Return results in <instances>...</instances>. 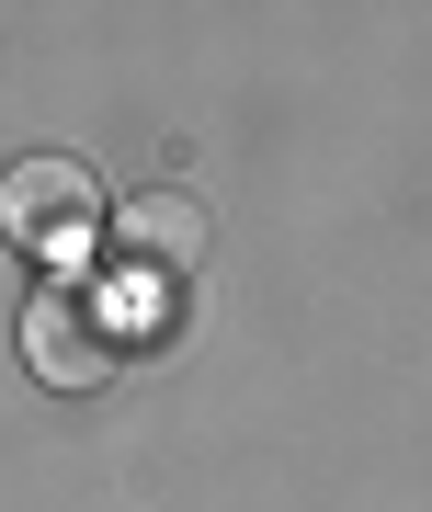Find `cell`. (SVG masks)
I'll list each match as a JSON object with an SVG mask.
<instances>
[{
  "mask_svg": "<svg viewBox=\"0 0 432 512\" xmlns=\"http://www.w3.org/2000/svg\"><path fill=\"white\" fill-rule=\"evenodd\" d=\"M114 353H126L114 285H46L35 308H23V365H35V387H103Z\"/></svg>",
  "mask_w": 432,
  "mask_h": 512,
  "instance_id": "cell-1",
  "label": "cell"
},
{
  "mask_svg": "<svg viewBox=\"0 0 432 512\" xmlns=\"http://www.w3.org/2000/svg\"><path fill=\"white\" fill-rule=\"evenodd\" d=\"M0 228H12L23 251H80V239L103 228V183H91V160H69V148L12 160V171H0Z\"/></svg>",
  "mask_w": 432,
  "mask_h": 512,
  "instance_id": "cell-2",
  "label": "cell"
},
{
  "mask_svg": "<svg viewBox=\"0 0 432 512\" xmlns=\"http://www.w3.org/2000/svg\"><path fill=\"white\" fill-rule=\"evenodd\" d=\"M205 239H216V205H194V194H137L126 205V262L137 274H182V262H205Z\"/></svg>",
  "mask_w": 432,
  "mask_h": 512,
  "instance_id": "cell-3",
  "label": "cell"
}]
</instances>
